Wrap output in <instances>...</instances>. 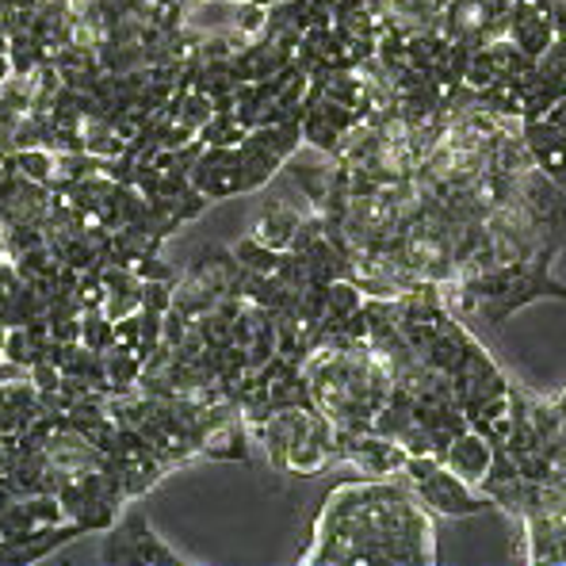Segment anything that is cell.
Wrapping results in <instances>:
<instances>
[{
  "label": "cell",
  "instance_id": "obj_1",
  "mask_svg": "<svg viewBox=\"0 0 566 566\" xmlns=\"http://www.w3.org/2000/svg\"><path fill=\"white\" fill-rule=\"evenodd\" d=\"M298 563L424 566L437 563V517L406 482L345 479L322 497Z\"/></svg>",
  "mask_w": 566,
  "mask_h": 566
},
{
  "label": "cell",
  "instance_id": "obj_2",
  "mask_svg": "<svg viewBox=\"0 0 566 566\" xmlns=\"http://www.w3.org/2000/svg\"><path fill=\"white\" fill-rule=\"evenodd\" d=\"M402 482L424 502L432 517H479V513L494 510L490 497L479 486L463 482L460 474L448 468L437 455H410L402 468Z\"/></svg>",
  "mask_w": 566,
  "mask_h": 566
},
{
  "label": "cell",
  "instance_id": "obj_3",
  "mask_svg": "<svg viewBox=\"0 0 566 566\" xmlns=\"http://www.w3.org/2000/svg\"><path fill=\"white\" fill-rule=\"evenodd\" d=\"M99 559L107 566H180V555L161 544V536L149 528L142 510H130L127 517L107 528Z\"/></svg>",
  "mask_w": 566,
  "mask_h": 566
},
{
  "label": "cell",
  "instance_id": "obj_4",
  "mask_svg": "<svg viewBox=\"0 0 566 566\" xmlns=\"http://www.w3.org/2000/svg\"><path fill=\"white\" fill-rule=\"evenodd\" d=\"M337 460L353 463L368 479H398L410 460L402 444L376 429H340L337 424Z\"/></svg>",
  "mask_w": 566,
  "mask_h": 566
},
{
  "label": "cell",
  "instance_id": "obj_5",
  "mask_svg": "<svg viewBox=\"0 0 566 566\" xmlns=\"http://www.w3.org/2000/svg\"><path fill=\"white\" fill-rule=\"evenodd\" d=\"M85 536L77 521H62V524H35V528H23L15 536H0V566H31L39 559H46L50 552L65 547L70 539Z\"/></svg>",
  "mask_w": 566,
  "mask_h": 566
},
{
  "label": "cell",
  "instance_id": "obj_6",
  "mask_svg": "<svg viewBox=\"0 0 566 566\" xmlns=\"http://www.w3.org/2000/svg\"><path fill=\"white\" fill-rule=\"evenodd\" d=\"M444 463L455 474H460L463 482H471V486H482V479H486L490 468H494V444H490V440L482 437L479 429H471V424H468V429H463L460 437L448 444Z\"/></svg>",
  "mask_w": 566,
  "mask_h": 566
},
{
  "label": "cell",
  "instance_id": "obj_7",
  "mask_svg": "<svg viewBox=\"0 0 566 566\" xmlns=\"http://www.w3.org/2000/svg\"><path fill=\"white\" fill-rule=\"evenodd\" d=\"M303 219L306 214L295 211L291 203H264L261 219H256V227H253V238L264 241L269 249L287 253L291 241H295V234H298V227H303Z\"/></svg>",
  "mask_w": 566,
  "mask_h": 566
},
{
  "label": "cell",
  "instance_id": "obj_8",
  "mask_svg": "<svg viewBox=\"0 0 566 566\" xmlns=\"http://www.w3.org/2000/svg\"><path fill=\"white\" fill-rule=\"evenodd\" d=\"M199 455H207V460L245 463L249 460V424H245V418L234 413V418L214 424V429L203 437V444H199Z\"/></svg>",
  "mask_w": 566,
  "mask_h": 566
},
{
  "label": "cell",
  "instance_id": "obj_9",
  "mask_svg": "<svg viewBox=\"0 0 566 566\" xmlns=\"http://www.w3.org/2000/svg\"><path fill=\"white\" fill-rule=\"evenodd\" d=\"M234 256H238L241 264H245L249 272L276 276V272L283 269V256H287V253H280V249H269L264 241H256L253 234H249V238H241L238 245H234Z\"/></svg>",
  "mask_w": 566,
  "mask_h": 566
},
{
  "label": "cell",
  "instance_id": "obj_10",
  "mask_svg": "<svg viewBox=\"0 0 566 566\" xmlns=\"http://www.w3.org/2000/svg\"><path fill=\"white\" fill-rule=\"evenodd\" d=\"M249 127L238 119V112H214L211 119L199 127V142L203 146H238V142H245Z\"/></svg>",
  "mask_w": 566,
  "mask_h": 566
},
{
  "label": "cell",
  "instance_id": "obj_11",
  "mask_svg": "<svg viewBox=\"0 0 566 566\" xmlns=\"http://www.w3.org/2000/svg\"><path fill=\"white\" fill-rule=\"evenodd\" d=\"M81 345H88L93 353H107L115 345V322L104 311H85L81 314Z\"/></svg>",
  "mask_w": 566,
  "mask_h": 566
},
{
  "label": "cell",
  "instance_id": "obj_12",
  "mask_svg": "<svg viewBox=\"0 0 566 566\" xmlns=\"http://www.w3.org/2000/svg\"><path fill=\"white\" fill-rule=\"evenodd\" d=\"M264 28H269V8L256 4V0L234 4V31H241L245 39H261Z\"/></svg>",
  "mask_w": 566,
  "mask_h": 566
},
{
  "label": "cell",
  "instance_id": "obj_13",
  "mask_svg": "<svg viewBox=\"0 0 566 566\" xmlns=\"http://www.w3.org/2000/svg\"><path fill=\"white\" fill-rule=\"evenodd\" d=\"M4 360H15V364H35V360H43L39 356V345L31 340V333L28 326H12L8 329V340H4Z\"/></svg>",
  "mask_w": 566,
  "mask_h": 566
},
{
  "label": "cell",
  "instance_id": "obj_14",
  "mask_svg": "<svg viewBox=\"0 0 566 566\" xmlns=\"http://www.w3.org/2000/svg\"><path fill=\"white\" fill-rule=\"evenodd\" d=\"M135 272H138L142 280H165V283H177L180 276H185V272H177V269H172V264H165L157 253L142 256V261L135 264Z\"/></svg>",
  "mask_w": 566,
  "mask_h": 566
},
{
  "label": "cell",
  "instance_id": "obj_15",
  "mask_svg": "<svg viewBox=\"0 0 566 566\" xmlns=\"http://www.w3.org/2000/svg\"><path fill=\"white\" fill-rule=\"evenodd\" d=\"M115 340H119V345L138 348V340H142V311L138 314H127V318L115 322Z\"/></svg>",
  "mask_w": 566,
  "mask_h": 566
},
{
  "label": "cell",
  "instance_id": "obj_16",
  "mask_svg": "<svg viewBox=\"0 0 566 566\" xmlns=\"http://www.w3.org/2000/svg\"><path fill=\"white\" fill-rule=\"evenodd\" d=\"M12 73H15V70H12V57H8V54H0V85H4V81L12 77Z\"/></svg>",
  "mask_w": 566,
  "mask_h": 566
},
{
  "label": "cell",
  "instance_id": "obj_17",
  "mask_svg": "<svg viewBox=\"0 0 566 566\" xmlns=\"http://www.w3.org/2000/svg\"><path fill=\"white\" fill-rule=\"evenodd\" d=\"M4 340H8V326L0 322V360H4Z\"/></svg>",
  "mask_w": 566,
  "mask_h": 566
},
{
  "label": "cell",
  "instance_id": "obj_18",
  "mask_svg": "<svg viewBox=\"0 0 566 566\" xmlns=\"http://www.w3.org/2000/svg\"><path fill=\"white\" fill-rule=\"evenodd\" d=\"M256 4H264V8H276V4H283V0H256Z\"/></svg>",
  "mask_w": 566,
  "mask_h": 566
},
{
  "label": "cell",
  "instance_id": "obj_19",
  "mask_svg": "<svg viewBox=\"0 0 566 566\" xmlns=\"http://www.w3.org/2000/svg\"><path fill=\"white\" fill-rule=\"evenodd\" d=\"M191 4H211V0H191Z\"/></svg>",
  "mask_w": 566,
  "mask_h": 566
},
{
  "label": "cell",
  "instance_id": "obj_20",
  "mask_svg": "<svg viewBox=\"0 0 566 566\" xmlns=\"http://www.w3.org/2000/svg\"><path fill=\"white\" fill-rule=\"evenodd\" d=\"M230 4H245V0H230Z\"/></svg>",
  "mask_w": 566,
  "mask_h": 566
}]
</instances>
